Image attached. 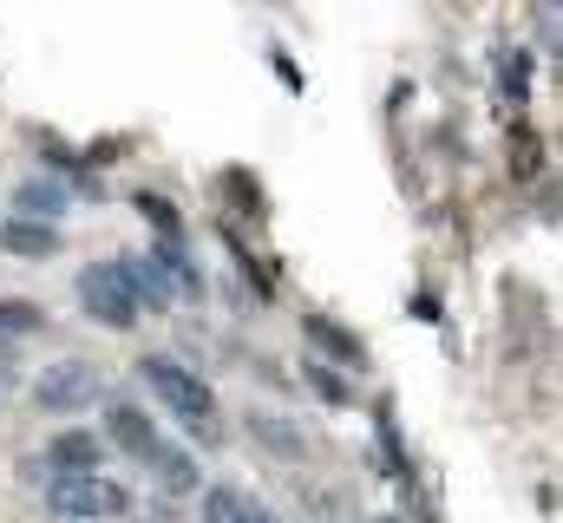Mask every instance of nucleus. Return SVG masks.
<instances>
[{"label":"nucleus","instance_id":"7ed1b4c3","mask_svg":"<svg viewBox=\"0 0 563 523\" xmlns=\"http://www.w3.org/2000/svg\"><path fill=\"white\" fill-rule=\"evenodd\" d=\"M79 308H86L99 327H112V334H132V327H139V301L125 294V281H119L112 262L79 268Z\"/></svg>","mask_w":563,"mask_h":523},{"label":"nucleus","instance_id":"20e7f679","mask_svg":"<svg viewBox=\"0 0 563 523\" xmlns=\"http://www.w3.org/2000/svg\"><path fill=\"white\" fill-rule=\"evenodd\" d=\"M99 392L106 387H99V367L92 360H59V367H46L33 380V405L40 412H86Z\"/></svg>","mask_w":563,"mask_h":523},{"label":"nucleus","instance_id":"9d476101","mask_svg":"<svg viewBox=\"0 0 563 523\" xmlns=\"http://www.w3.org/2000/svg\"><path fill=\"white\" fill-rule=\"evenodd\" d=\"M144 465H151V478H157V491H170V498H190V491L203 485V471H197V458H190V452H177V445H164V438H157V452H151Z\"/></svg>","mask_w":563,"mask_h":523},{"label":"nucleus","instance_id":"9b49d317","mask_svg":"<svg viewBox=\"0 0 563 523\" xmlns=\"http://www.w3.org/2000/svg\"><path fill=\"white\" fill-rule=\"evenodd\" d=\"M301 334H308V347H321V354H328V360H341V367H361V360H367V347H361L341 321H328V314H308V321H301Z\"/></svg>","mask_w":563,"mask_h":523},{"label":"nucleus","instance_id":"39448f33","mask_svg":"<svg viewBox=\"0 0 563 523\" xmlns=\"http://www.w3.org/2000/svg\"><path fill=\"white\" fill-rule=\"evenodd\" d=\"M66 210H73L66 177L40 170V177H20V183H13V216H26V223H59Z\"/></svg>","mask_w":563,"mask_h":523},{"label":"nucleus","instance_id":"0eeeda50","mask_svg":"<svg viewBox=\"0 0 563 523\" xmlns=\"http://www.w3.org/2000/svg\"><path fill=\"white\" fill-rule=\"evenodd\" d=\"M112 268H119V281H125V294L139 301V314H144V308H157V314H164V308L177 301V294H170V281H164V268H157L151 256H119Z\"/></svg>","mask_w":563,"mask_h":523},{"label":"nucleus","instance_id":"aec40b11","mask_svg":"<svg viewBox=\"0 0 563 523\" xmlns=\"http://www.w3.org/2000/svg\"><path fill=\"white\" fill-rule=\"evenodd\" d=\"M380 523H407V518H380Z\"/></svg>","mask_w":563,"mask_h":523},{"label":"nucleus","instance_id":"423d86ee","mask_svg":"<svg viewBox=\"0 0 563 523\" xmlns=\"http://www.w3.org/2000/svg\"><path fill=\"white\" fill-rule=\"evenodd\" d=\"M99 438H106V445H119V452H125V458H139V465L157 452V425L144 419L132 399H112V405H106V432H99Z\"/></svg>","mask_w":563,"mask_h":523},{"label":"nucleus","instance_id":"dca6fc26","mask_svg":"<svg viewBox=\"0 0 563 523\" xmlns=\"http://www.w3.org/2000/svg\"><path fill=\"white\" fill-rule=\"evenodd\" d=\"M498 92H505L511 105H525V99H531V53H518V46H511V53L498 59Z\"/></svg>","mask_w":563,"mask_h":523},{"label":"nucleus","instance_id":"f3484780","mask_svg":"<svg viewBox=\"0 0 563 523\" xmlns=\"http://www.w3.org/2000/svg\"><path fill=\"white\" fill-rule=\"evenodd\" d=\"M46 327V308L40 301H0V334L7 341H26V334H40Z\"/></svg>","mask_w":563,"mask_h":523},{"label":"nucleus","instance_id":"6e6552de","mask_svg":"<svg viewBox=\"0 0 563 523\" xmlns=\"http://www.w3.org/2000/svg\"><path fill=\"white\" fill-rule=\"evenodd\" d=\"M59 230L53 223H26V216H13V223H0V256H20V262H53L59 256Z\"/></svg>","mask_w":563,"mask_h":523},{"label":"nucleus","instance_id":"1a4fd4ad","mask_svg":"<svg viewBox=\"0 0 563 523\" xmlns=\"http://www.w3.org/2000/svg\"><path fill=\"white\" fill-rule=\"evenodd\" d=\"M46 458H53V471H99V465H106V438L73 425V432H53Z\"/></svg>","mask_w":563,"mask_h":523},{"label":"nucleus","instance_id":"4468645a","mask_svg":"<svg viewBox=\"0 0 563 523\" xmlns=\"http://www.w3.org/2000/svg\"><path fill=\"white\" fill-rule=\"evenodd\" d=\"M250 432H256V445L276 452V458H301V452H308V438H301L288 419H269V412H250Z\"/></svg>","mask_w":563,"mask_h":523},{"label":"nucleus","instance_id":"f8f14e48","mask_svg":"<svg viewBox=\"0 0 563 523\" xmlns=\"http://www.w3.org/2000/svg\"><path fill=\"white\" fill-rule=\"evenodd\" d=\"M203 523H269V511L236 485H210L203 491Z\"/></svg>","mask_w":563,"mask_h":523},{"label":"nucleus","instance_id":"f03ea898","mask_svg":"<svg viewBox=\"0 0 563 523\" xmlns=\"http://www.w3.org/2000/svg\"><path fill=\"white\" fill-rule=\"evenodd\" d=\"M53 518H73V523H112L132 511V491L106 471H59L53 491H46Z\"/></svg>","mask_w":563,"mask_h":523},{"label":"nucleus","instance_id":"2eb2a0df","mask_svg":"<svg viewBox=\"0 0 563 523\" xmlns=\"http://www.w3.org/2000/svg\"><path fill=\"white\" fill-rule=\"evenodd\" d=\"M139 216L157 230V243H184V223H177V203L157 197V190H139Z\"/></svg>","mask_w":563,"mask_h":523},{"label":"nucleus","instance_id":"6ab92c4d","mask_svg":"<svg viewBox=\"0 0 563 523\" xmlns=\"http://www.w3.org/2000/svg\"><path fill=\"white\" fill-rule=\"evenodd\" d=\"M0 399H7V374H0Z\"/></svg>","mask_w":563,"mask_h":523},{"label":"nucleus","instance_id":"f257e3e1","mask_svg":"<svg viewBox=\"0 0 563 523\" xmlns=\"http://www.w3.org/2000/svg\"><path fill=\"white\" fill-rule=\"evenodd\" d=\"M139 380L157 399H164V412L197 438V445H217L223 438V419H217V392L203 374H190V367H177V360H164V354H144L139 360Z\"/></svg>","mask_w":563,"mask_h":523},{"label":"nucleus","instance_id":"ddd939ff","mask_svg":"<svg viewBox=\"0 0 563 523\" xmlns=\"http://www.w3.org/2000/svg\"><path fill=\"white\" fill-rule=\"evenodd\" d=\"M151 262L164 268V281H170V294H190V301L203 294V275H197V262L184 256V243H157V249H151Z\"/></svg>","mask_w":563,"mask_h":523},{"label":"nucleus","instance_id":"a211bd4d","mask_svg":"<svg viewBox=\"0 0 563 523\" xmlns=\"http://www.w3.org/2000/svg\"><path fill=\"white\" fill-rule=\"evenodd\" d=\"M301 380H308V387L321 392V399H328V405H354V387H347V380H341V374H334V367H321V360H314V354H308V367H301Z\"/></svg>","mask_w":563,"mask_h":523}]
</instances>
